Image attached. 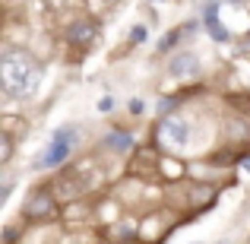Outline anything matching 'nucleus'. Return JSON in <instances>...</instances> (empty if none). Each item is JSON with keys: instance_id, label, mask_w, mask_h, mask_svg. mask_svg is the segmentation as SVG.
<instances>
[{"instance_id": "f257e3e1", "label": "nucleus", "mask_w": 250, "mask_h": 244, "mask_svg": "<svg viewBox=\"0 0 250 244\" xmlns=\"http://www.w3.org/2000/svg\"><path fill=\"white\" fill-rule=\"evenodd\" d=\"M42 83V64L19 48H6L0 57V86L13 98H29Z\"/></svg>"}, {"instance_id": "f03ea898", "label": "nucleus", "mask_w": 250, "mask_h": 244, "mask_svg": "<svg viewBox=\"0 0 250 244\" xmlns=\"http://www.w3.org/2000/svg\"><path fill=\"white\" fill-rule=\"evenodd\" d=\"M76 143H80V133H76L73 127H61L54 136H51V146H48V153L42 155L38 165H42V168H54V165H61L76 149Z\"/></svg>"}, {"instance_id": "7ed1b4c3", "label": "nucleus", "mask_w": 250, "mask_h": 244, "mask_svg": "<svg viewBox=\"0 0 250 244\" xmlns=\"http://www.w3.org/2000/svg\"><path fill=\"white\" fill-rule=\"evenodd\" d=\"M25 219H51V216L57 213V197H54V190H48V187H42V190H35V194L25 200Z\"/></svg>"}, {"instance_id": "20e7f679", "label": "nucleus", "mask_w": 250, "mask_h": 244, "mask_svg": "<svg viewBox=\"0 0 250 244\" xmlns=\"http://www.w3.org/2000/svg\"><path fill=\"white\" fill-rule=\"evenodd\" d=\"M203 70L200 57L190 54V51H181V54H174L168 61V76H174V80H196Z\"/></svg>"}, {"instance_id": "39448f33", "label": "nucleus", "mask_w": 250, "mask_h": 244, "mask_svg": "<svg viewBox=\"0 0 250 244\" xmlns=\"http://www.w3.org/2000/svg\"><path fill=\"white\" fill-rule=\"evenodd\" d=\"M162 136H165L171 146L184 149L190 143V124L184 121V117H168V121L162 124Z\"/></svg>"}, {"instance_id": "423d86ee", "label": "nucleus", "mask_w": 250, "mask_h": 244, "mask_svg": "<svg viewBox=\"0 0 250 244\" xmlns=\"http://www.w3.org/2000/svg\"><path fill=\"white\" fill-rule=\"evenodd\" d=\"M95 32L98 29H95V22H92V19H80V22H73L67 29V38L73 44H89L92 38H95Z\"/></svg>"}, {"instance_id": "0eeeda50", "label": "nucleus", "mask_w": 250, "mask_h": 244, "mask_svg": "<svg viewBox=\"0 0 250 244\" xmlns=\"http://www.w3.org/2000/svg\"><path fill=\"white\" fill-rule=\"evenodd\" d=\"M133 146V136L124 133V130H111V133L102 136V149H114V153H127Z\"/></svg>"}, {"instance_id": "6e6552de", "label": "nucleus", "mask_w": 250, "mask_h": 244, "mask_svg": "<svg viewBox=\"0 0 250 244\" xmlns=\"http://www.w3.org/2000/svg\"><path fill=\"white\" fill-rule=\"evenodd\" d=\"M13 159V136H10V130H3L0 133V165H6Z\"/></svg>"}, {"instance_id": "1a4fd4ad", "label": "nucleus", "mask_w": 250, "mask_h": 244, "mask_svg": "<svg viewBox=\"0 0 250 244\" xmlns=\"http://www.w3.org/2000/svg\"><path fill=\"white\" fill-rule=\"evenodd\" d=\"M206 29H209V32H212V38H219V42H228V32H225V29H222V25H219V22H215V19H209V22H206Z\"/></svg>"}, {"instance_id": "9d476101", "label": "nucleus", "mask_w": 250, "mask_h": 244, "mask_svg": "<svg viewBox=\"0 0 250 244\" xmlns=\"http://www.w3.org/2000/svg\"><path fill=\"white\" fill-rule=\"evenodd\" d=\"M177 42V32H171V35L165 38V42H162V51H165V48H171V44H174Z\"/></svg>"}, {"instance_id": "9b49d317", "label": "nucleus", "mask_w": 250, "mask_h": 244, "mask_svg": "<svg viewBox=\"0 0 250 244\" xmlns=\"http://www.w3.org/2000/svg\"><path fill=\"white\" fill-rule=\"evenodd\" d=\"M98 111H111V98H108V95H104L102 102H98Z\"/></svg>"}, {"instance_id": "f8f14e48", "label": "nucleus", "mask_w": 250, "mask_h": 244, "mask_svg": "<svg viewBox=\"0 0 250 244\" xmlns=\"http://www.w3.org/2000/svg\"><path fill=\"white\" fill-rule=\"evenodd\" d=\"M104 3H111V0H104Z\"/></svg>"}]
</instances>
